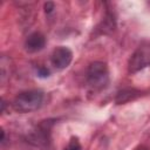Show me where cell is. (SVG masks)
Segmentation results:
<instances>
[{
	"mask_svg": "<svg viewBox=\"0 0 150 150\" xmlns=\"http://www.w3.org/2000/svg\"><path fill=\"white\" fill-rule=\"evenodd\" d=\"M45 94L40 89H29L19 93L13 100V109L20 114H28L38 110L43 103Z\"/></svg>",
	"mask_w": 150,
	"mask_h": 150,
	"instance_id": "obj_1",
	"label": "cell"
},
{
	"mask_svg": "<svg viewBox=\"0 0 150 150\" xmlns=\"http://www.w3.org/2000/svg\"><path fill=\"white\" fill-rule=\"evenodd\" d=\"M141 94L142 93L135 88H124V89H121L117 91L116 97H115V102L117 104H123V103L130 102V101L139 97Z\"/></svg>",
	"mask_w": 150,
	"mask_h": 150,
	"instance_id": "obj_6",
	"label": "cell"
},
{
	"mask_svg": "<svg viewBox=\"0 0 150 150\" xmlns=\"http://www.w3.org/2000/svg\"><path fill=\"white\" fill-rule=\"evenodd\" d=\"M38 73H39V75H40V76H42V77H46V76H48V75H49V70H48L47 68H45V67L39 68Z\"/></svg>",
	"mask_w": 150,
	"mask_h": 150,
	"instance_id": "obj_12",
	"label": "cell"
},
{
	"mask_svg": "<svg viewBox=\"0 0 150 150\" xmlns=\"http://www.w3.org/2000/svg\"><path fill=\"white\" fill-rule=\"evenodd\" d=\"M87 82L95 90L105 88L109 83V69L107 63L102 61L91 62L87 69Z\"/></svg>",
	"mask_w": 150,
	"mask_h": 150,
	"instance_id": "obj_2",
	"label": "cell"
},
{
	"mask_svg": "<svg viewBox=\"0 0 150 150\" xmlns=\"http://www.w3.org/2000/svg\"><path fill=\"white\" fill-rule=\"evenodd\" d=\"M53 9H54V4H53V2H46V4H45V12H46L47 14L52 13Z\"/></svg>",
	"mask_w": 150,
	"mask_h": 150,
	"instance_id": "obj_11",
	"label": "cell"
},
{
	"mask_svg": "<svg viewBox=\"0 0 150 150\" xmlns=\"http://www.w3.org/2000/svg\"><path fill=\"white\" fill-rule=\"evenodd\" d=\"M49 121H45V123H41L38 129L32 134V138L33 141H36L39 144L40 143H46L48 142V134H49Z\"/></svg>",
	"mask_w": 150,
	"mask_h": 150,
	"instance_id": "obj_7",
	"label": "cell"
},
{
	"mask_svg": "<svg viewBox=\"0 0 150 150\" xmlns=\"http://www.w3.org/2000/svg\"><path fill=\"white\" fill-rule=\"evenodd\" d=\"M46 46V38L40 32L30 33L25 40V49L28 53H38Z\"/></svg>",
	"mask_w": 150,
	"mask_h": 150,
	"instance_id": "obj_5",
	"label": "cell"
},
{
	"mask_svg": "<svg viewBox=\"0 0 150 150\" xmlns=\"http://www.w3.org/2000/svg\"><path fill=\"white\" fill-rule=\"evenodd\" d=\"M11 60L6 56H2L0 60V81L2 84H5L11 76Z\"/></svg>",
	"mask_w": 150,
	"mask_h": 150,
	"instance_id": "obj_8",
	"label": "cell"
},
{
	"mask_svg": "<svg viewBox=\"0 0 150 150\" xmlns=\"http://www.w3.org/2000/svg\"><path fill=\"white\" fill-rule=\"evenodd\" d=\"M63 150H82V146H81V143L79 141L77 137H71L67 144V146L63 149Z\"/></svg>",
	"mask_w": 150,
	"mask_h": 150,
	"instance_id": "obj_10",
	"label": "cell"
},
{
	"mask_svg": "<svg viewBox=\"0 0 150 150\" xmlns=\"http://www.w3.org/2000/svg\"><path fill=\"white\" fill-rule=\"evenodd\" d=\"M102 27H103L101 29L102 33H110V32L114 30V28H115V19H114L112 14H107L105 15V18H104V20L102 22Z\"/></svg>",
	"mask_w": 150,
	"mask_h": 150,
	"instance_id": "obj_9",
	"label": "cell"
},
{
	"mask_svg": "<svg viewBox=\"0 0 150 150\" xmlns=\"http://www.w3.org/2000/svg\"><path fill=\"white\" fill-rule=\"evenodd\" d=\"M150 66V45H141L128 60V71L135 74Z\"/></svg>",
	"mask_w": 150,
	"mask_h": 150,
	"instance_id": "obj_3",
	"label": "cell"
},
{
	"mask_svg": "<svg viewBox=\"0 0 150 150\" xmlns=\"http://www.w3.org/2000/svg\"><path fill=\"white\" fill-rule=\"evenodd\" d=\"M71 60H73V52L66 46L56 47L50 55L52 64L60 70L66 69L71 63Z\"/></svg>",
	"mask_w": 150,
	"mask_h": 150,
	"instance_id": "obj_4",
	"label": "cell"
},
{
	"mask_svg": "<svg viewBox=\"0 0 150 150\" xmlns=\"http://www.w3.org/2000/svg\"><path fill=\"white\" fill-rule=\"evenodd\" d=\"M135 150H148L145 146H143V145H141V146H138V148H136Z\"/></svg>",
	"mask_w": 150,
	"mask_h": 150,
	"instance_id": "obj_13",
	"label": "cell"
}]
</instances>
